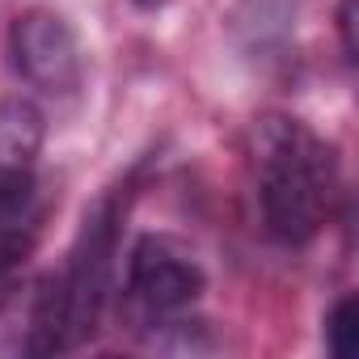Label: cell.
Returning <instances> with one entry per match:
<instances>
[{
    "label": "cell",
    "instance_id": "cell-7",
    "mask_svg": "<svg viewBox=\"0 0 359 359\" xmlns=\"http://www.w3.org/2000/svg\"><path fill=\"white\" fill-rule=\"evenodd\" d=\"M325 346L338 359H351L359 351V309H355V296H342L330 309V317H325Z\"/></svg>",
    "mask_w": 359,
    "mask_h": 359
},
{
    "label": "cell",
    "instance_id": "cell-3",
    "mask_svg": "<svg viewBox=\"0 0 359 359\" xmlns=\"http://www.w3.org/2000/svg\"><path fill=\"white\" fill-rule=\"evenodd\" d=\"M208 287L203 266L173 237H140L127 258V313L140 325H177Z\"/></svg>",
    "mask_w": 359,
    "mask_h": 359
},
{
    "label": "cell",
    "instance_id": "cell-8",
    "mask_svg": "<svg viewBox=\"0 0 359 359\" xmlns=\"http://www.w3.org/2000/svg\"><path fill=\"white\" fill-rule=\"evenodd\" d=\"M338 26H342V47H346V60H355V0H342V9H338Z\"/></svg>",
    "mask_w": 359,
    "mask_h": 359
},
{
    "label": "cell",
    "instance_id": "cell-1",
    "mask_svg": "<svg viewBox=\"0 0 359 359\" xmlns=\"http://www.w3.org/2000/svg\"><path fill=\"white\" fill-rule=\"evenodd\" d=\"M254 182L271 237L309 245L334 212L338 156L300 118L266 114L254 127Z\"/></svg>",
    "mask_w": 359,
    "mask_h": 359
},
{
    "label": "cell",
    "instance_id": "cell-6",
    "mask_svg": "<svg viewBox=\"0 0 359 359\" xmlns=\"http://www.w3.org/2000/svg\"><path fill=\"white\" fill-rule=\"evenodd\" d=\"M39 148H43V110L26 97L0 102V165L34 169Z\"/></svg>",
    "mask_w": 359,
    "mask_h": 359
},
{
    "label": "cell",
    "instance_id": "cell-5",
    "mask_svg": "<svg viewBox=\"0 0 359 359\" xmlns=\"http://www.w3.org/2000/svg\"><path fill=\"white\" fill-rule=\"evenodd\" d=\"M39 229V182L26 165H0V275L30 254Z\"/></svg>",
    "mask_w": 359,
    "mask_h": 359
},
{
    "label": "cell",
    "instance_id": "cell-2",
    "mask_svg": "<svg viewBox=\"0 0 359 359\" xmlns=\"http://www.w3.org/2000/svg\"><path fill=\"white\" fill-rule=\"evenodd\" d=\"M127 212V195L110 191L97 199V208L85 216L64 271L47 283L34 309V330H30V351L34 355H55L81 346L106 309L110 279H114V250H118V224Z\"/></svg>",
    "mask_w": 359,
    "mask_h": 359
},
{
    "label": "cell",
    "instance_id": "cell-4",
    "mask_svg": "<svg viewBox=\"0 0 359 359\" xmlns=\"http://www.w3.org/2000/svg\"><path fill=\"white\" fill-rule=\"evenodd\" d=\"M13 60L22 68V76L51 93V97H72L85 81V55L81 43L72 34V26L60 13L34 9L26 18H18L13 26Z\"/></svg>",
    "mask_w": 359,
    "mask_h": 359
},
{
    "label": "cell",
    "instance_id": "cell-9",
    "mask_svg": "<svg viewBox=\"0 0 359 359\" xmlns=\"http://www.w3.org/2000/svg\"><path fill=\"white\" fill-rule=\"evenodd\" d=\"M135 9H161V5H169V0H131Z\"/></svg>",
    "mask_w": 359,
    "mask_h": 359
}]
</instances>
